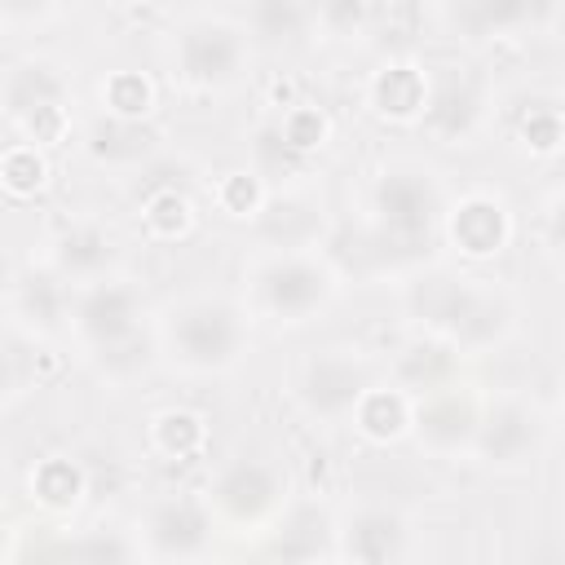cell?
Here are the masks:
<instances>
[{
    "label": "cell",
    "instance_id": "e0dca14e",
    "mask_svg": "<svg viewBox=\"0 0 565 565\" xmlns=\"http://www.w3.org/2000/svg\"><path fill=\"white\" fill-rule=\"evenodd\" d=\"M141 221L150 230V238L159 243H172V238H185L190 225H194V203L181 194V190H154L141 207Z\"/></svg>",
    "mask_w": 565,
    "mask_h": 565
},
{
    "label": "cell",
    "instance_id": "7402d4cb",
    "mask_svg": "<svg viewBox=\"0 0 565 565\" xmlns=\"http://www.w3.org/2000/svg\"><path fill=\"white\" fill-rule=\"evenodd\" d=\"M521 141L530 146V154H556L561 150V115L552 106H539L521 119Z\"/></svg>",
    "mask_w": 565,
    "mask_h": 565
},
{
    "label": "cell",
    "instance_id": "8992f818",
    "mask_svg": "<svg viewBox=\"0 0 565 565\" xmlns=\"http://www.w3.org/2000/svg\"><path fill=\"white\" fill-rule=\"evenodd\" d=\"M322 291H327V274L309 260H278L265 274V300L274 313H287V318L309 313L322 300Z\"/></svg>",
    "mask_w": 565,
    "mask_h": 565
},
{
    "label": "cell",
    "instance_id": "44dd1931",
    "mask_svg": "<svg viewBox=\"0 0 565 565\" xmlns=\"http://www.w3.org/2000/svg\"><path fill=\"white\" fill-rule=\"evenodd\" d=\"M9 102H13V115H22L26 106H40V102H57V79L44 75L40 66H26L9 84Z\"/></svg>",
    "mask_w": 565,
    "mask_h": 565
},
{
    "label": "cell",
    "instance_id": "9a60e30c",
    "mask_svg": "<svg viewBox=\"0 0 565 565\" xmlns=\"http://www.w3.org/2000/svg\"><path fill=\"white\" fill-rule=\"evenodd\" d=\"M327 137H331V115L322 106H309V102H296L291 110H282L278 132H274V141L291 154H309V150L327 146Z\"/></svg>",
    "mask_w": 565,
    "mask_h": 565
},
{
    "label": "cell",
    "instance_id": "4fadbf2b",
    "mask_svg": "<svg viewBox=\"0 0 565 565\" xmlns=\"http://www.w3.org/2000/svg\"><path fill=\"white\" fill-rule=\"evenodd\" d=\"M344 543H349V556L358 565H388L397 556V547H402V530H397V521L388 512H366V516H358L349 525Z\"/></svg>",
    "mask_w": 565,
    "mask_h": 565
},
{
    "label": "cell",
    "instance_id": "9c48e42d",
    "mask_svg": "<svg viewBox=\"0 0 565 565\" xmlns=\"http://www.w3.org/2000/svg\"><path fill=\"white\" fill-rule=\"evenodd\" d=\"M150 441L163 459H194L207 446V419L185 406H168L150 419Z\"/></svg>",
    "mask_w": 565,
    "mask_h": 565
},
{
    "label": "cell",
    "instance_id": "cb8c5ba5",
    "mask_svg": "<svg viewBox=\"0 0 565 565\" xmlns=\"http://www.w3.org/2000/svg\"><path fill=\"white\" fill-rule=\"evenodd\" d=\"M455 419H472V415H468L455 397H446V402L419 411V433H424V437H441V433H446V441H459L463 428H455Z\"/></svg>",
    "mask_w": 565,
    "mask_h": 565
},
{
    "label": "cell",
    "instance_id": "52a82bcc",
    "mask_svg": "<svg viewBox=\"0 0 565 565\" xmlns=\"http://www.w3.org/2000/svg\"><path fill=\"white\" fill-rule=\"evenodd\" d=\"M375 203H380V216L393 225V230H424L437 199H433V185L419 181L415 172H393L380 181L375 190Z\"/></svg>",
    "mask_w": 565,
    "mask_h": 565
},
{
    "label": "cell",
    "instance_id": "30bf717a",
    "mask_svg": "<svg viewBox=\"0 0 565 565\" xmlns=\"http://www.w3.org/2000/svg\"><path fill=\"white\" fill-rule=\"evenodd\" d=\"M102 102H106L110 119H119V124H141V119L154 115L159 93H154V79H150L146 71H110V75L102 79Z\"/></svg>",
    "mask_w": 565,
    "mask_h": 565
},
{
    "label": "cell",
    "instance_id": "6da1fadb",
    "mask_svg": "<svg viewBox=\"0 0 565 565\" xmlns=\"http://www.w3.org/2000/svg\"><path fill=\"white\" fill-rule=\"evenodd\" d=\"M446 234H450V243H455L459 256H468V260H490V256H499V252L508 247V238H512V216H508V207H503L499 199H490V194H468V199H459V203L450 207Z\"/></svg>",
    "mask_w": 565,
    "mask_h": 565
},
{
    "label": "cell",
    "instance_id": "5b68a950",
    "mask_svg": "<svg viewBox=\"0 0 565 565\" xmlns=\"http://www.w3.org/2000/svg\"><path fill=\"white\" fill-rule=\"evenodd\" d=\"M243 57V44L230 26H199V31H185V44H181V66L190 79L199 84H216V79H230L234 66Z\"/></svg>",
    "mask_w": 565,
    "mask_h": 565
},
{
    "label": "cell",
    "instance_id": "2e32d148",
    "mask_svg": "<svg viewBox=\"0 0 565 565\" xmlns=\"http://www.w3.org/2000/svg\"><path fill=\"white\" fill-rule=\"evenodd\" d=\"M49 185V159L35 150V146H9L0 154V190L13 194V199H31Z\"/></svg>",
    "mask_w": 565,
    "mask_h": 565
},
{
    "label": "cell",
    "instance_id": "ac0fdd59",
    "mask_svg": "<svg viewBox=\"0 0 565 565\" xmlns=\"http://www.w3.org/2000/svg\"><path fill=\"white\" fill-rule=\"evenodd\" d=\"M203 534H207V516L194 508V503H168V508H159V516H154V539L168 547V552H185V547H199L203 543Z\"/></svg>",
    "mask_w": 565,
    "mask_h": 565
},
{
    "label": "cell",
    "instance_id": "ba28073f",
    "mask_svg": "<svg viewBox=\"0 0 565 565\" xmlns=\"http://www.w3.org/2000/svg\"><path fill=\"white\" fill-rule=\"evenodd\" d=\"M353 424L375 446L397 441L406 433V424H411V402L397 388H362L358 402H353Z\"/></svg>",
    "mask_w": 565,
    "mask_h": 565
},
{
    "label": "cell",
    "instance_id": "3957f363",
    "mask_svg": "<svg viewBox=\"0 0 565 565\" xmlns=\"http://www.w3.org/2000/svg\"><path fill=\"white\" fill-rule=\"evenodd\" d=\"M177 340L194 366H221L238 349V318L225 305H194L181 313Z\"/></svg>",
    "mask_w": 565,
    "mask_h": 565
},
{
    "label": "cell",
    "instance_id": "ffe728a7",
    "mask_svg": "<svg viewBox=\"0 0 565 565\" xmlns=\"http://www.w3.org/2000/svg\"><path fill=\"white\" fill-rule=\"evenodd\" d=\"M265 203V181L256 172H225L216 181V207L230 216H256Z\"/></svg>",
    "mask_w": 565,
    "mask_h": 565
},
{
    "label": "cell",
    "instance_id": "603a6c76",
    "mask_svg": "<svg viewBox=\"0 0 565 565\" xmlns=\"http://www.w3.org/2000/svg\"><path fill=\"white\" fill-rule=\"evenodd\" d=\"M106 260V238L97 230H75L66 243H62V265L66 269H97Z\"/></svg>",
    "mask_w": 565,
    "mask_h": 565
},
{
    "label": "cell",
    "instance_id": "d6986e66",
    "mask_svg": "<svg viewBox=\"0 0 565 565\" xmlns=\"http://www.w3.org/2000/svg\"><path fill=\"white\" fill-rule=\"evenodd\" d=\"M18 128H22L26 146L40 150V146H57V141H66L71 115H66L62 102H40V106H26V110L18 115Z\"/></svg>",
    "mask_w": 565,
    "mask_h": 565
},
{
    "label": "cell",
    "instance_id": "5bb4252c",
    "mask_svg": "<svg viewBox=\"0 0 565 565\" xmlns=\"http://www.w3.org/2000/svg\"><path fill=\"white\" fill-rule=\"evenodd\" d=\"M358 393H362V375L353 371V366H344V362H318L313 371H309V402L318 406V411H327V415H335V411H353V402H358Z\"/></svg>",
    "mask_w": 565,
    "mask_h": 565
},
{
    "label": "cell",
    "instance_id": "d4e9b609",
    "mask_svg": "<svg viewBox=\"0 0 565 565\" xmlns=\"http://www.w3.org/2000/svg\"><path fill=\"white\" fill-rule=\"evenodd\" d=\"M269 106H278V110H291L296 106V79L291 75L269 79Z\"/></svg>",
    "mask_w": 565,
    "mask_h": 565
},
{
    "label": "cell",
    "instance_id": "8fae6325",
    "mask_svg": "<svg viewBox=\"0 0 565 565\" xmlns=\"http://www.w3.org/2000/svg\"><path fill=\"white\" fill-rule=\"evenodd\" d=\"M31 494L44 508L66 512V508H75L84 499V468L75 459H66V455H49V459H40L31 468Z\"/></svg>",
    "mask_w": 565,
    "mask_h": 565
},
{
    "label": "cell",
    "instance_id": "7c38bea8",
    "mask_svg": "<svg viewBox=\"0 0 565 565\" xmlns=\"http://www.w3.org/2000/svg\"><path fill=\"white\" fill-rule=\"evenodd\" d=\"M216 494L234 516H256V512H265L274 503V477L260 463H238V468H230L221 477Z\"/></svg>",
    "mask_w": 565,
    "mask_h": 565
},
{
    "label": "cell",
    "instance_id": "7a4b0ae2",
    "mask_svg": "<svg viewBox=\"0 0 565 565\" xmlns=\"http://www.w3.org/2000/svg\"><path fill=\"white\" fill-rule=\"evenodd\" d=\"M366 102L388 124L419 119L428 110V75H424V66L406 62V57H393V62L375 66L371 79H366Z\"/></svg>",
    "mask_w": 565,
    "mask_h": 565
},
{
    "label": "cell",
    "instance_id": "277c9868",
    "mask_svg": "<svg viewBox=\"0 0 565 565\" xmlns=\"http://www.w3.org/2000/svg\"><path fill=\"white\" fill-rule=\"evenodd\" d=\"M75 322L88 340H97L102 349L132 335V291L119 287V282H97L79 296V309H75Z\"/></svg>",
    "mask_w": 565,
    "mask_h": 565
}]
</instances>
